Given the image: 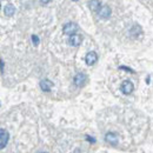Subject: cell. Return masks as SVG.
Masks as SVG:
<instances>
[{"instance_id":"13","label":"cell","mask_w":153,"mask_h":153,"mask_svg":"<svg viewBox=\"0 0 153 153\" xmlns=\"http://www.w3.org/2000/svg\"><path fill=\"white\" fill-rule=\"evenodd\" d=\"M4 65H5L4 64V60H1V71H4Z\"/></svg>"},{"instance_id":"4","label":"cell","mask_w":153,"mask_h":153,"mask_svg":"<svg viewBox=\"0 0 153 153\" xmlns=\"http://www.w3.org/2000/svg\"><path fill=\"white\" fill-rule=\"evenodd\" d=\"M85 60H86V64L87 65H93L96 64L97 60H98V56H97L96 52H88L85 57Z\"/></svg>"},{"instance_id":"2","label":"cell","mask_w":153,"mask_h":153,"mask_svg":"<svg viewBox=\"0 0 153 153\" xmlns=\"http://www.w3.org/2000/svg\"><path fill=\"white\" fill-rule=\"evenodd\" d=\"M8 138H10L8 132L5 128H1L0 130V149H5L6 147L7 141H8Z\"/></svg>"},{"instance_id":"7","label":"cell","mask_w":153,"mask_h":153,"mask_svg":"<svg viewBox=\"0 0 153 153\" xmlns=\"http://www.w3.org/2000/svg\"><path fill=\"white\" fill-rule=\"evenodd\" d=\"M86 81V76L84 73H78L76 76H74V84L76 86H82Z\"/></svg>"},{"instance_id":"6","label":"cell","mask_w":153,"mask_h":153,"mask_svg":"<svg viewBox=\"0 0 153 153\" xmlns=\"http://www.w3.org/2000/svg\"><path fill=\"white\" fill-rule=\"evenodd\" d=\"M52 86H53V84H52V81H50L48 79H44V80L40 81V87H41V90L45 91V92H48Z\"/></svg>"},{"instance_id":"8","label":"cell","mask_w":153,"mask_h":153,"mask_svg":"<svg viewBox=\"0 0 153 153\" xmlns=\"http://www.w3.org/2000/svg\"><path fill=\"white\" fill-rule=\"evenodd\" d=\"M4 13H5V16L11 17V16H13L16 13V7L12 4H7L5 6V8H4Z\"/></svg>"},{"instance_id":"14","label":"cell","mask_w":153,"mask_h":153,"mask_svg":"<svg viewBox=\"0 0 153 153\" xmlns=\"http://www.w3.org/2000/svg\"><path fill=\"white\" fill-rule=\"evenodd\" d=\"M39 153H46V152H39Z\"/></svg>"},{"instance_id":"11","label":"cell","mask_w":153,"mask_h":153,"mask_svg":"<svg viewBox=\"0 0 153 153\" xmlns=\"http://www.w3.org/2000/svg\"><path fill=\"white\" fill-rule=\"evenodd\" d=\"M100 6V1H90V8L96 11L97 8Z\"/></svg>"},{"instance_id":"12","label":"cell","mask_w":153,"mask_h":153,"mask_svg":"<svg viewBox=\"0 0 153 153\" xmlns=\"http://www.w3.org/2000/svg\"><path fill=\"white\" fill-rule=\"evenodd\" d=\"M31 39H32V42H33V45H34V46H38V45H39V38H38V36L33 34Z\"/></svg>"},{"instance_id":"5","label":"cell","mask_w":153,"mask_h":153,"mask_svg":"<svg viewBox=\"0 0 153 153\" xmlns=\"http://www.w3.org/2000/svg\"><path fill=\"white\" fill-rule=\"evenodd\" d=\"M111 16V8L108 6H102L100 10H99V17L102 18V19H106Z\"/></svg>"},{"instance_id":"9","label":"cell","mask_w":153,"mask_h":153,"mask_svg":"<svg viewBox=\"0 0 153 153\" xmlns=\"http://www.w3.org/2000/svg\"><path fill=\"white\" fill-rule=\"evenodd\" d=\"M81 37L79 36V34H74V36H72V37H70L68 39V42L72 45V46H79L80 44H81Z\"/></svg>"},{"instance_id":"10","label":"cell","mask_w":153,"mask_h":153,"mask_svg":"<svg viewBox=\"0 0 153 153\" xmlns=\"http://www.w3.org/2000/svg\"><path fill=\"white\" fill-rule=\"evenodd\" d=\"M106 141L110 143L111 145H117L118 144V138L114 133H107L106 134Z\"/></svg>"},{"instance_id":"3","label":"cell","mask_w":153,"mask_h":153,"mask_svg":"<svg viewBox=\"0 0 153 153\" xmlns=\"http://www.w3.org/2000/svg\"><path fill=\"white\" fill-rule=\"evenodd\" d=\"M133 84L131 82V81H124L123 82V85H121V91H123V93H125V94H130L132 91H133Z\"/></svg>"},{"instance_id":"1","label":"cell","mask_w":153,"mask_h":153,"mask_svg":"<svg viewBox=\"0 0 153 153\" xmlns=\"http://www.w3.org/2000/svg\"><path fill=\"white\" fill-rule=\"evenodd\" d=\"M62 31H64L65 34L72 37V36L76 34V32L78 31V25L74 24V22H68V24H66V25L64 26V30H62Z\"/></svg>"}]
</instances>
